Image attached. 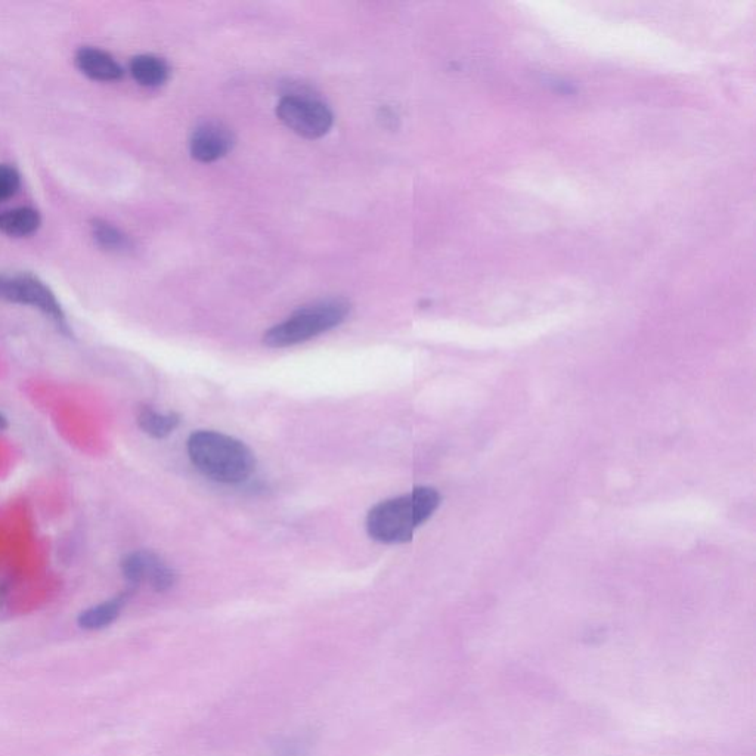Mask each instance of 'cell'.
Segmentation results:
<instances>
[{
    "label": "cell",
    "mask_w": 756,
    "mask_h": 756,
    "mask_svg": "<svg viewBox=\"0 0 756 756\" xmlns=\"http://www.w3.org/2000/svg\"><path fill=\"white\" fill-rule=\"evenodd\" d=\"M129 596L130 593L120 594V596L114 597V599L83 610L79 615V619H77V624L83 630L88 631L104 630V628L110 627L119 618Z\"/></svg>",
    "instance_id": "9"
},
{
    "label": "cell",
    "mask_w": 756,
    "mask_h": 756,
    "mask_svg": "<svg viewBox=\"0 0 756 756\" xmlns=\"http://www.w3.org/2000/svg\"><path fill=\"white\" fill-rule=\"evenodd\" d=\"M76 65L85 76L96 82H117L125 74L113 55L94 46H83L77 51Z\"/></svg>",
    "instance_id": "8"
},
{
    "label": "cell",
    "mask_w": 756,
    "mask_h": 756,
    "mask_svg": "<svg viewBox=\"0 0 756 756\" xmlns=\"http://www.w3.org/2000/svg\"><path fill=\"white\" fill-rule=\"evenodd\" d=\"M6 427H8V421H6V418L0 414V430L6 429Z\"/></svg>",
    "instance_id": "16"
},
{
    "label": "cell",
    "mask_w": 756,
    "mask_h": 756,
    "mask_svg": "<svg viewBox=\"0 0 756 756\" xmlns=\"http://www.w3.org/2000/svg\"><path fill=\"white\" fill-rule=\"evenodd\" d=\"M0 300L30 306L48 316L63 331L68 330L67 319L57 296L42 280L32 274H0Z\"/></svg>",
    "instance_id": "4"
},
{
    "label": "cell",
    "mask_w": 756,
    "mask_h": 756,
    "mask_svg": "<svg viewBox=\"0 0 756 756\" xmlns=\"http://www.w3.org/2000/svg\"><path fill=\"white\" fill-rule=\"evenodd\" d=\"M92 237H94L95 243L98 244L101 249L108 250V252H129L132 249V241L127 237L122 229L114 226L113 223L101 221V219H95L91 225Z\"/></svg>",
    "instance_id": "13"
},
{
    "label": "cell",
    "mask_w": 756,
    "mask_h": 756,
    "mask_svg": "<svg viewBox=\"0 0 756 756\" xmlns=\"http://www.w3.org/2000/svg\"><path fill=\"white\" fill-rule=\"evenodd\" d=\"M130 74L136 83L145 88H158L169 80L170 67L156 55H138L129 65Z\"/></svg>",
    "instance_id": "10"
},
{
    "label": "cell",
    "mask_w": 756,
    "mask_h": 756,
    "mask_svg": "<svg viewBox=\"0 0 756 756\" xmlns=\"http://www.w3.org/2000/svg\"><path fill=\"white\" fill-rule=\"evenodd\" d=\"M234 147V135L225 125L218 122H206L192 132V157L201 163H213L225 157Z\"/></svg>",
    "instance_id": "7"
},
{
    "label": "cell",
    "mask_w": 756,
    "mask_h": 756,
    "mask_svg": "<svg viewBox=\"0 0 756 756\" xmlns=\"http://www.w3.org/2000/svg\"><path fill=\"white\" fill-rule=\"evenodd\" d=\"M442 497L438 489L418 486L410 494L381 501L367 516L368 535L381 544H404L435 514Z\"/></svg>",
    "instance_id": "1"
},
{
    "label": "cell",
    "mask_w": 756,
    "mask_h": 756,
    "mask_svg": "<svg viewBox=\"0 0 756 756\" xmlns=\"http://www.w3.org/2000/svg\"><path fill=\"white\" fill-rule=\"evenodd\" d=\"M187 451L198 472L222 485H240L256 469L252 449L246 443L215 430L192 433Z\"/></svg>",
    "instance_id": "2"
},
{
    "label": "cell",
    "mask_w": 756,
    "mask_h": 756,
    "mask_svg": "<svg viewBox=\"0 0 756 756\" xmlns=\"http://www.w3.org/2000/svg\"><path fill=\"white\" fill-rule=\"evenodd\" d=\"M277 116L288 129L308 139L321 138L334 122L327 105L306 96H284L278 104Z\"/></svg>",
    "instance_id": "5"
},
{
    "label": "cell",
    "mask_w": 756,
    "mask_h": 756,
    "mask_svg": "<svg viewBox=\"0 0 756 756\" xmlns=\"http://www.w3.org/2000/svg\"><path fill=\"white\" fill-rule=\"evenodd\" d=\"M139 429L154 439H166L178 429L181 417L175 412H161L151 407H141L136 414Z\"/></svg>",
    "instance_id": "12"
},
{
    "label": "cell",
    "mask_w": 756,
    "mask_h": 756,
    "mask_svg": "<svg viewBox=\"0 0 756 756\" xmlns=\"http://www.w3.org/2000/svg\"><path fill=\"white\" fill-rule=\"evenodd\" d=\"M122 573L132 588L148 584L156 593H166L176 584V572L153 551L139 550L122 560Z\"/></svg>",
    "instance_id": "6"
},
{
    "label": "cell",
    "mask_w": 756,
    "mask_h": 756,
    "mask_svg": "<svg viewBox=\"0 0 756 756\" xmlns=\"http://www.w3.org/2000/svg\"><path fill=\"white\" fill-rule=\"evenodd\" d=\"M311 751V740L306 737H293L277 746V756H306Z\"/></svg>",
    "instance_id": "15"
},
{
    "label": "cell",
    "mask_w": 756,
    "mask_h": 756,
    "mask_svg": "<svg viewBox=\"0 0 756 756\" xmlns=\"http://www.w3.org/2000/svg\"><path fill=\"white\" fill-rule=\"evenodd\" d=\"M20 188V172L9 164H0V201L14 197Z\"/></svg>",
    "instance_id": "14"
},
{
    "label": "cell",
    "mask_w": 756,
    "mask_h": 756,
    "mask_svg": "<svg viewBox=\"0 0 756 756\" xmlns=\"http://www.w3.org/2000/svg\"><path fill=\"white\" fill-rule=\"evenodd\" d=\"M40 225H42V218L32 207H17V209L0 213V232L8 237H29L40 228Z\"/></svg>",
    "instance_id": "11"
},
{
    "label": "cell",
    "mask_w": 756,
    "mask_h": 756,
    "mask_svg": "<svg viewBox=\"0 0 756 756\" xmlns=\"http://www.w3.org/2000/svg\"><path fill=\"white\" fill-rule=\"evenodd\" d=\"M350 303L345 299H325L303 306L285 321L266 331L263 343L275 349L309 342L346 321Z\"/></svg>",
    "instance_id": "3"
}]
</instances>
